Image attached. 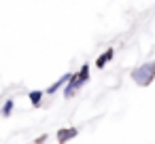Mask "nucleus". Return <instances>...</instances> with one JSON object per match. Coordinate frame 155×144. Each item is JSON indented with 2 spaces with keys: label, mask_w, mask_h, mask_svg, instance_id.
<instances>
[{
  "label": "nucleus",
  "mask_w": 155,
  "mask_h": 144,
  "mask_svg": "<svg viewBox=\"0 0 155 144\" xmlns=\"http://www.w3.org/2000/svg\"><path fill=\"white\" fill-rule=\"evenodd\" d=\"M113 55H115V51H113V49H108V51H106L104 55H100V57H98L96 66H98V68H104V64H106L108 59H113Z\"/></svg>",
  "instance_id": "4"
},
{
  "label": "nucleus",
  "mask_w": 155,
  "mask_h": 144,
  "mask_svg": "<svg viewBox=\"0 0 155 144\" xmlns=\"http://www.w3.org/2000/svg\"><path fill=\"white\" fill-rule=\"evenodd\" d=\"M153 74H155V62H153V64H144V66L136 68V70L132 72V78H134L136 83H140V85H147V83L153 78Z\"/></svg>",
  "instance_id": "2"
},
{
  "label": "nucleus",
  "mask_w": 155,
  "mask_h": 144,
  "mask_svg": "<svg viewBox=\"0 0 155 144\" xmlns=\"http://www.w3.org/2000/svg\"><path fill=\"white\" fill-rule=\"evenodd\" d=\"M70 78H72V74H64V76H62V78H60L58 83H53V85H51V87L47 89V93H55V91H58L60 87H64L66 83H70Z\"/></svg>",
  "instance_id": "3"
},
{
  "label": "nucleus",
  "mask_w": 155,
  "mask_h": 144,
  "mask_svg": "<svg viewBox=\"0 0 155 144\" xmlns=\"http://www.w3.org/2000/svg\"><path fill=\"white\" fill-rule=\"evenodd\" d=\"M41 100H43V91H32V93H30V102H32L34 106H38Z\"/></svg>",
  "instance_id": "6"
},
{
  "label": "nucleus",
  "mask_w": 155,
  "mask_h": 144,
  "mask_svg": "<svg viewBox=\"0 0 155 144\" xmlns=\"http://www.w3.org/2000/svg\"><path fill=\"white\" fill-rule=\"evenodd\" d=\"M87 76H89V66H83L79 74H72L70 83H68V85H66V89H64V95H66V98L74 95V93H77V91L83 87V83L87 81Z\"/></svg>",
  "instance_id": "1"
},
{
  "label": "nucleus",
  "mask_w": 155,
  "mask_h": 144,
  "mask_svg": "<svg viewBox=\"0 0 155 144\" xmlns=\"http://www.w3.org/2000/svg\"><path fill=\"white\" fill-rule=\"evenodd\" d=\"M11 110H13V100H7L2 106V117H11Z\"/></svg>",
  "instance_id": "7"
},
{
  "label": "nucleus",
  "mask_w": 155,
  "mask_h": 144,
  "mask_svg": "<svg viewBox=\"0 0 155 144\" xmlns=\"http://www.w3.org/2000/svg\"><path fill=\"white\" fill-rule=\"evenodd\" d=\"M74 136H77V129H74V127H70V129H62L58 140H60V144H64V142H66V138H74Z\"/></svg>",
  "instance_id": "5"
}]
</instances>
